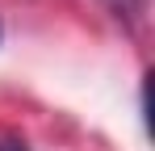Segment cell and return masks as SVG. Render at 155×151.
I'll return each mask as SVG.
<instances>
[{"instance_id":"6da1fadb","label":"cell","mask_w":155,"mask_h":151,"mask_svg":"<svg viewBox=\"0 0 155 151\" xmlns=\"http://www.w3.org/2000/svg\"><path fill=\"white\" fill-rule=\"evenodd\" d=\"M0 151H29L21 139H0Z\"/></svg>"}]
</instances>
